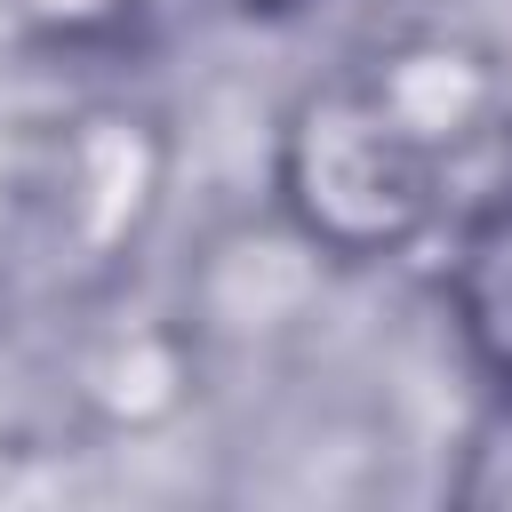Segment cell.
I'll use <instances>...</instances> for the list:
<instances>
[{
    "label": "cell",
    "instance_id": "2",
    "mask_svg": "<svg viewBox=\"0 0 512 512\" xmlns=\"http://www.w3.org/2000/svg\"><path fill=\"white\" fill-rule=\"evenodd\" d=\"M168 176H176L168 120L144 112V104L96 96V104H80L48 128L40 160L24 168L16 208L40 224L48 256L72 280H112L152 240V224L168 208Z\"/></svg>",
    "mask_w": 512,
    "mask_h": 512
},
{
    "label": "cell",
    "instance_id": "6",
    "mask_svg": "<svg viewBox=\"0 0 512 512\" xmlns=\"http://www.w3.org/2000/svg\"><path fill=\"white\" fill-rule=\"evenodd\" d=\"M448 496L472 504V512H512V384H496L488 408L472 416V432H464V448H456Z\"/></svg>",
    "mask_w": 512,
    "mask_h": 512
},
{
    "label": "cell",
    "instance_id": "5",
    "mask_svg": "<svg viewBox=\"0 0 512 512\" xmlns=\"http://www.w3.org/2000/svg\"><path fill=\"white\" fill-rule=\"evenodd\" d=\"M184 384H192V336L168 328V320H152V328H136V336L112 328V336H96L88 360H80V392L96 400L104 424H128V432L160 424V416L184 400Z\"/></svg>",
    "mask_w": 512,
    "mask_h": 512
},
{
    "label": "cell",
    "instance_id": "8",
    "mask_svg": "<svg viewBox=\"0 0 512 512\" xmlns=\"http://www.w3.org/2000/svg\"><path fill=\"white\" fill-rule=\"evenodd\" d=\"M240 16H288V8H304V0H232Z\"/></svg>",
    "mask_w": 512,
    "mask_h": 512
},
{
    "label": "cell",
    "instance_id": "4",
    "mask_svg": "<svg viewBox=\"0 0 512 512\" xmlns=\"http://www.w3.org/2000/svg\"><path fill=\"white\" fill-rule=\"evenodd\" d=\"M448 320H456V344L472 352V368L488 384H512V184L456 224Z\"/></svg>",
    "mask_w": 512,
    "mask_h": 512
},
{
    "label": "cell",
    "instance_id": "7",
    "mask_svg": "<svg viewBox=\"0 0 512 512\" xmlns=\"http://www.w3.org/2000/svg\"><path fill=\"white\" fill-rule=\"evenodd\" d=\"M0 16L40 48H96V40L128 32L136 0H0Z\"/></svg>",
    "mask_w": 512,
    "mask_h": 512
},
{
    "label": "cell",
    "instance_id": "3",
    "mask_svg": "<svg viewBox=\"0 0 512 512\" xmlns=\"http://www.w3.org/2000/svg\"><path fill=\"white\" fill-rule=\"evenodd\" d=\"M352 64L392 104V120L416 144H432L448 168L504 128V104H512L504 64L480 40H464V32H400V40H384V48L352 56Z\"/></svg>",
    "mask_w": 512,
    "mask_h": 512
},
{
    "label": "cell",
    "instance_id": "1",
    "mask_svg": "<svg viewBox=\"0 0 512 512\" xmlns=\"http://www.w3.org/2000/svg\"><path fill=\"white\" fill-rule=\"evenodd\" d=\"M448 160L416 144L360 64L320 72L272 128V224L320 264H392L448 216Z\"/></svg>",
    "mask_w": 512,
    "mask_h": 512
}]
</instances>
